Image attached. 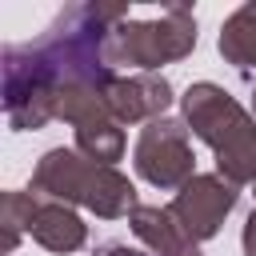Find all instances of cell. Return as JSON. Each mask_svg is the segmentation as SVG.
<instances>
[{"mask_svg": "<svg viewBox=\"0 0 256 256\" xmlns=\"http://www.w3.org/2000/svg\"><path fill=\"white\" fill-rule=\"evenodd\" d=\"M184 108H188V120L196 124V132L216 144L220 168H228L232 180H244L248 176V164L240 156H256V128L244 120V112L224 92H216L212 84L192 88L188 100H184Z\"/></svg>", "mask_w": 256, "mask_h": 256, "instance_id": "obj_1", "label": "cell"}, {"mask_svg": "<svg viewBox=\"0 0 256 256\" xmlns=\"http://www.w3.org/2000/svg\"><path fill=\"white\" fill-rule=\"evenodd\" d=\"M40 184L56 188L60 196H64V192H68V196H80L84 204L100 208L104 216H116L124 204H132V188H128L120 176H112V172H96V168L80 164V160H76L72 152H64V148H56V152L44 156Z\"/></svg>", "mask_w": 256, "mask_h": 256, "instance_id": "obj_2", "label": "cell"}, {"mask_svg": "<svg viewBox=\"0 0 256 256\" xmlns=\"http://www.w3.org/2000/svg\"><path fill=\"white\" fill-rule=\"evenodd\" d=\"M112 48H120L132 64L152 68L168 56H184L196 44V24L184 8H168L160 24H140V28H112Z\"/></svg>", "mask_w": 256, "mask_h": 256, "instance_id": "obj_3", "label": "cell"}, {"mask_svg": "<svg viewBox=\"0 0 256 256\" xmlns=\"http://www.w3.org/2000/svg\"><path fill=\"white\" fill-rule=\"evenodd\" d=\"M232 200H236L232 188H220L216 180H196V184H188L184 196L172 204V216L184 224L188 236H212L216 224H220V216L232 208Z\"/></svg>", "mask_w": 256, "mask_h": 256, "instance_id": "obj_4", "label": "cell"}, {"mask_svg": "<svg viewBox=\"0 0 256 256\" xmlns=\"http://www.w3.org/2000/svg\"><path fill=\"white\" fill-rule=\"evenodd\" d=\"M108 104L120 116H144L168 104V84L164 80H120V84H104Z\"/></svg>", "mask_w": 256, "mask_h": 256, "instance_id": "obj_5", "label": "cell"}, {"mask_svg": "<svg viewBox=\"0 0 256 256\" xmlns=\"http://www.w3.org/2000/svg\"><path fill=\"white\" fill-rule=\"evenodd\" d=\"M220 52L236 64H256V4L240 8L228 20V28L220 36Z\"/></svg>", "mask_w": 256, "mask_h": 256, "instance_id": "obj_6", "label": "cell"}, {"mask_svg": "<svg viewBox=\"0 0 256 256\" xmlns=\"http://www.w3.org/2000/svg\"><path fill=\"white\" fill-rule=\"evenodd\" d=\"M32 236L44 240L48 248H76L84 240V228H80V220L72 212L48 208V212H40V224H32Z\"/></svg>", "mask_w": 256, "mask_h": 256, "instance_id": "obj_7", "label": "cell"}, {"mask_svg": "<svg viewBox=\"0 0 256 256\" xmlns=\"http://www.w3.org/2000/svg\"><path fill=\"white\" fill-rule=\"evenodd\" d=\"M244 244H248V256H256V212H252V220H248V236H244Z\"/></svg>", "mask_w": 256, "mask_h": 256, "instance_id": "obj_8", "label": "cell"}]
</instances>
